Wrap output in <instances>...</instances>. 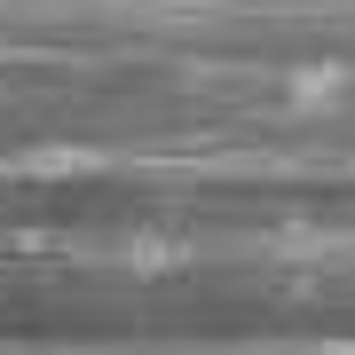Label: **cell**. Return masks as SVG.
Here are the masks:
<instances>
[]
</instances>
